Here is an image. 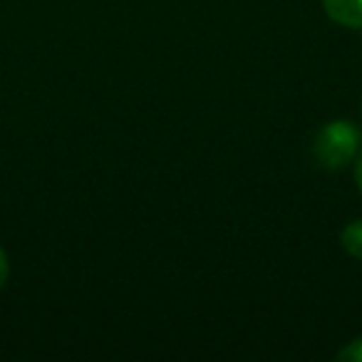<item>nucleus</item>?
<instances>
[{
    "instance_id": "7ed1b4c3",
    "label": "nucleus",
    "mask_w": 362,
    "mask_h": 362,
    "mask_svg": "<svg viewBox=\"0 0 362 362\" xmlns=\"http://www.w3.org/2000/svg\"><path fill=\"white\" fill-rule=\"evenodd\" d=\"M340 243L352 258H362V218L350 221L340 233Z\"/></svg>"
},
{
    "instance_id": "39448f33",
    "label": "nucleus",
    "mask_w": 362,
    "mask_h": 362,
    "mask_svg": "<svg viewBox=\"0 0 362 362\" xmlns=\"http://www.w3.org/2000/svg\"><path fill=\"white\" fill-rule=\"evenodd\" d=\"M8 276H11V261H8V253L3 251V246H0V291L6 288Z\"/></svg>"
},
{
    "instance_id": "0eeeda50",
    "label": "nucleus",
    "mask_w": 362,
    "mask_h": 362,
    "mask_svg": "<svg viewBox=\"0 0 362 362\" xmlns=\"http://www.w3.org/2000/svg\"><path fill=\"white\" fill-rule=\"evenodd\" d=\"M360 110H362V105H360Z\"/></svg>"
},
{
    "instance_id": "20e7f679",
    "label": "nucleus",
    "mask_w": 362,
    "mask_h": 362,
    "mask_svg": "<svg viewBox=\"0 0 362 362\" xmlns=\"http://www.w3.org/2000/svg\"><path fill=\"white\" fill-rule=\"evenodd\" d=\"M335 357H337V360H342V362H362V335L347 342V345L342 347Z\"/></svg>"
},
{
    "instance_id": "f03ea898",
    "label": "nucleus",
    "mask_w": 362,
    "mask_h": 362,
    "mask_svg": "<svg viewBox=\"0 0 362 362\" xmlns=\"http://www.w3.org/2000/svg\"><path fill=\"white\" fill-rule=\"evenodd\" d=\"M322 11L337 25L362 30V0H322Z\"/></svg>"
},
{
    "instance_id": "f257e3e1",
    "label": "nucleus",
    "mask_w": 362,
    "mask_h": 362,
    "mask_svg": "<svg viewBox=\"0 0 362 362\" xmlns=\"http://www.w3.org/2000/svg\"><path fill=\"white\" fill-rule=\"evenodd\" d=\"M362 149V132L350 119H332L320 127L313 141V156L317 166L337 171L352 164Z\"/></svg>"
},
{
    "instance_id": "423d86ee",
    "label": "nucleus",
    "mask_w": 362,
    "mask_h": 362,
    "mask_svg": "<svg viewBox=\"0 0 362 362\" xmlns=\"http://www.w3.org/2000/svg\"><path fill=\"white\" fill-rule=\"evenodd\" d=\"M355 181H357V189H360V194H362V149L357 151V156H355Z\"/></svg>"
}]
</instances>
